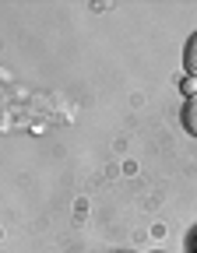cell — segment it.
Masks as SVG:
<instances>
[{
  "label": "cell",
  "instance_id": "obj_1",
  "mask_svg": "<svg viewBox=\"0 0 197 253\" xmlns=\"http://www.w3.org/2000/svg\"><path fill=\"white\" fill-rule=\"evenodd\" d=\"M180 123H183V130H187L190 137H197V95H190V99L183 102V109H180Z\"/></svg>",
  "mask_w": 197,
  "mask_h": 253
},
{
  "label": "cell",
  "instance_id": "obj_2",
  "mask_svg": "<svg viewBox=\"0 0 197 253\" xmlns=\"http://www.w3.org/2000/svg\"><path fill=\"white\" fill-rule=\"evenodd\" d=\"M183 71L190 74V78H197V32L187 39V46H183Z\"/></svg>",
  "mask_w": 197,
  "mask_h": 253
}]
</instances>
